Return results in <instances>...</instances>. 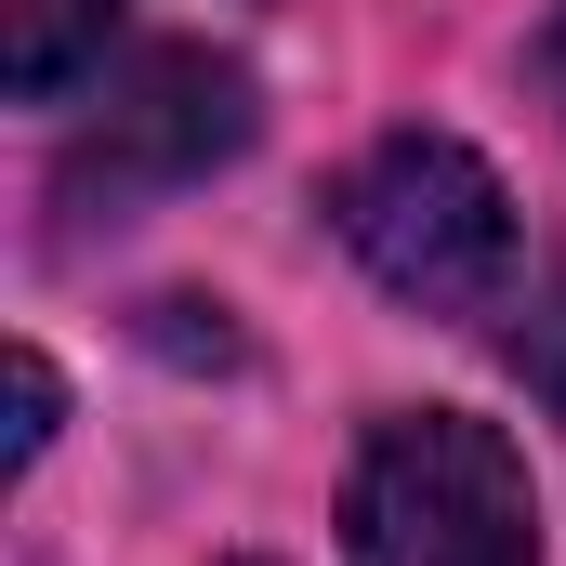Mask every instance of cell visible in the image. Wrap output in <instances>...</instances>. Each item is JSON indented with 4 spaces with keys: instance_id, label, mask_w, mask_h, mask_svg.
I'll list each match as a JSON object with an SVG mask.
<instances>
[{
    "instance_id": "cell-7",
    "label": "cell",
    "mask_w": 566,
    "mask_h": 566,
    "mask_svg": "<svg viewBox=\"0 0 566 566\" xmlns=\"http://www.w3.org/2000/svg\"><path fill=\"white\" fill-rule=\"evenodd\" d=\"M541 66H554V106H566V0H554V40H541Z\"/></svg>"
},
{
    "instance_id": "cell-6",
    "label": "cell",
    "mask_w": 566,
    "mask_h": 566,
    "mask_svg": "<svg viewBox=\"0 0 566 566\" xmlns=\"http://www.w3.org/2000/svg\"><path fill=\"white\" fill-rule=\"evenodd\" d=\"M514 369L541 382V409H554V422H566V290H554V303H541V316H527V329H514Z\"/></svg>"
},
{
    "instance_id": "cell-2",
    "label": "cell",
    "mask_w": 566,
    "mask_h": 566,
    "mask_svg": "<svg viewBox=\"0 0 566 566\" xmlns=\"http://www.w3.org/2000/svg\"><path fill=\"white\" fill-rule=\"evenodd\" d=\"M329 224H343V251H356L369 277L396 290V303H422V316H514L527 238H514L501 171L461 133H382L343 171Z\"/></svg>"
},
{
    "instance_id": "cell-4",
    "label": "cell",
    "mask_w": 566,
    "mask_h": 566,
    "mask_svg": "<svg viewBox=\"0 0 566 566\" xmlns=\"http://www.w3.org/2000/svg\"><path fill=\"white\" fill-rule=\"evenodd\" d=\"M106 40H119V0H13V93L27 106H53L80 66H106Z\"/></svg>"
},
{
    "instance_id": "cell-3",
    "label": "cell",
    "mask_w": 566,
    "mask_h": 566,
    "mask_svg": "<svg viewBox=\"0 0 566 566\" xmlns=\"http://www.w3.org/2000/svg\"><path fill=\"white\" fill-rule=\"evenodd\" d=\"M251 145V80L224 66V53H145L133 80L106 93V119L80 133V158H66V211L93 224H119L133 198H158V185H198V171H224Z\"/></svg>"
},
{
    "instance_id": "cell-1",
    "label": "cell",
    "mask_w": 566,
    "mask_h": 566,
    "mask_svg": "<svg viewBox=\"0 0 566 566\" xmlns=\"http://www.w3.org/2000/svg\"><path fill=\"white\" fill-rule=\"evenodd\" d=\"M343 566H541L514 434L474 409H396L343 474Z\"/></svg>"
},
{
    "instance_id": "cell-5",
    "label": "cell",
    "mask_w": 566,
    "mask_h": 566,
    "mask_svg": "<svg viewBox=\"0 0 566 566\" xmlns=\"http://www.w3.org/2000/svg\"><path fill=\"white\" fill-rule=\"evenodd\" d=\"M66 422V382H53V356H13V461H40Z\"/></svg>"
}]
</instances>
